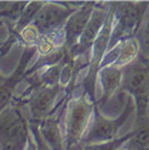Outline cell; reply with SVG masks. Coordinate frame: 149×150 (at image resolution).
<instances>
[{
    "instance_id": "7",
    "label": "cell",
    "mask_w": 149,
    "mask_h": 150,
    "mask_svg": "<svg viewBox=\"0 0 149 150\" xmlns=\"http://www.w3.org/2000/svg\"><path fill=\"white\" fill-rule=\"evenodd\" d=\"M145 7V4L143 5H132V4H125L121 6L119 12V23L116 30L113 33V39H120L123 36H126L130 34L139 21V18L142 16V12Z\"/></svg>"
},
{
    "instance_id": "11",
    "label": "cell",
    "mask_w": 149,
    "mask_h": 150,
    "mask_svg": "<svg viewBox=\"0 0 149 150\" xmlns=\"http://www.w3.org/2000/svg\"><path fill=\"white\" fill-rule=\"evenodd\" d=\"M119 51L120 52L118 53V57L115 59L116 67L124 65L128 62H131L135 58V56L137 54V45L135 44L133 40H127L124 42V45L120 47Z\"/></svg>"
},
{
    "instance_id": "15",
    "label": "cell",
    "mask_w": 149,
    "mask_h": 150,
    "mask_svg": "<svg viewBox=\"0 0 149 150\" xmlns=\"http://www.w3.org/2000/svg\"><path fill=\"white\" fill-rule=\"evenodd\" d=\"M123 143V139H116V140H110L108 144H101V145H94L91 148H87L86 150H113L115 148H118L120 144Z\"/></svg>"
},
{
    "instance_id": "12",
    "label": "cell",
    "mask_w": 149,
    "mask_h": 150,
    "mask_svg": "<svg viewBox=\"0 0 149 150\" xmlns=\"http://www.w3.org/2000/svg\"><path fill=\"white\" fill-rule=\"evenodd\" d=\"M120 75L121 74L116 68H108L104 70V73H102V83H103L104 91L107 93L113 92L119 85Z\"/></svg>"
},
{
    "instance_id": "18",
    "label": "cell",
    "mask_w": 149,
    "mask_h": 150,
    "mask_svg": "<svg viewBox=\"0 0 149 150\" xmlns=\"http://www.w3.org/2000/svg\"><path fill=\"white\" fill-rule=\"evenodd\" d=\"M147 39H148V42H149V24L147 27Z\"/></svg>"
},
{
    "instance_id": "3",
    "label": "cell",
    "mask_w": 149,
    "mask_h": 150,
    "mask_svg": "<svg viewBox=\"0 0 149 150\" xmlns=\"http://www.w3.org/2000/svg\"><path fill=\"white\" fill-rule=\"evenodd\" d=\"M90 107L86 100L79 99L70 103L67 112L66 121V132H67V143L70 146L80 139L82 132L85 131L89 116H90Z\"/></svg>"
},
{
    "instance_id": "2",
    "label": "cell",
    "mask_w": 149,
    "mask_h": 150,
    "mask_svg": "<svg viewBox=\"0 0 149 150\" xmlns=\"http://www.w3.org/2000/svg\"><path fill=\"white\" fill-rule=\"evenodd\" d=\"M72 11L64 5L60 4H44L35 15L32 24L38 29L41 35L58 29L60 25L68 20Z\"/></svg>"
},
{
    "instance_id": "4",
    "label": "cell",
    "mask_w": 149,
    "mask_h": 150,
    "mask_svg": "<svg viewBox=\"0 0 149 150\" xmlns=\"http://www.w3.org/2000/svg\"><path fill=\"white\" fill-rule=\"evenodd\" d=\"M35 47H28L23 52L21 61L18 63L16 70L5 79V81L0 85V111H3L10 103L13 100V96L16 92V87L20 83V81L24 78L28 63L32 59L35 53Z\"/></svg>"
},
{
    "instance_id": "17",
    "label": "cell",
    "mask_w": 149,
    "mask_h": 150,
    "mask_svg": "<svg viewBox=\"0 0 149 150\" xmlns=\"http://www.w3.org/2000/svg\"><path fill=\"white\" fill-rule=\"evenodd\" d=\"M5 79H6V78L4 76V75H3L1 73H0V85H1V83H3L4 81H5Z\"/></svg>"
},
{
    "instance_id": "10",
    "label": "cell",
    "mask_w": 149,
    "mask_h": 150,
    "mask_svg": "<svg viewBox=\"0 0 149 150\" xmlns=\"http://www.w3.org/2000/svg\"><path fill=\"white\" fill-rule=\"evenodd\" d=\"M148 81V70L143 67H135L126 79V86L130 91L142 93Z\"/></svg>"
},
{
    "instance_id": "5",
    "label": "cell",
    "mask_w": 149,
    "mask_h": 150,
    "mask_svg": "<svg viewBox=\"0 0 149 150\" xmlns=\"http://www.w3.org/2000/svg\"><path fill=\"white\" fill-rule=\"evenodd\" d=\"M57 95H58L57 85L40 87L38 91H35L33 97L29 100V114H31L29 122H34V124L41 122L45 119L46 114L51 110Z\"/></svg>"
},
{
    "instance_id": "6",
    "label": "cell",
    "mask_w": 149,
    "mask_h": 150,
    "mask_svg": "<svg viewBox=\"0 0 149 150\" xmlns=\"http://www.w3.org/2000/svg\"><path fill=\"white\" fill-rule=\"evenodd\" d=\"M130 112H131V109L127 108L124 111V114L119 119L96 120L89 131V133L86 136V140L87 142H106V140H109L110 142V140H113V138L118 133L119 128L121 127V125L127 120Z\"/></svg>"
},
{
    "instance_id": "9",
    "label": "cell",
    "mask_w": 149,
    "mask_h": 150,
    "mask_svg": "<svg viewBox=\"0 0 149 150\" xmlns=\"http://www.w3.org/2000/svg\"><path fill=\"white\" fill-rule=\"evenodd\" d=\"M106 20H107V15L103 11H98V12L92 13L89 18V22L85 27V29H84L82 34L78 39L79 40L78 47H87L97 38V34H99L98 32L102 28V25L104 24Z\"/></svg>"
},
{
    "instance_id": "8",
    "label": "cell",
    "mask_w": 149,
    "mask_h": 150,
    "mask_svg": "<svg viewBox=\"0 0 149 150\" xmlns=\"http://www.w3.org/2000/svg\"><path fill=\"white\" fill-rule=\"evenodd\" d=\"M91 7L92 4L82 6L79 11L72 13L63 27L64 35H66V40L68 42H75L80 35L82 34L84 29L89 22V18L91 16Z\"/></svg>"
},
{
    "instance_id": "16",
    "label": "cell",
    "mask_w": 149,
    "mask_h": 150,
    "mask_svg": "<svg viewBox=\"0 0 149 150\" xmlns=\"http://www.w3.org/2000/svg\"><path fill=\"white\" fill-rule=\"evenodd\" d=\"M24 150H36V146H35V143H34V139L32 136H29V139L27 142V145L24 148Z\"/></svg>"
},
{
    "instance_id": "1",
    "label": "cell",
    "mask_w": 149,
    "mask_h": 150,
    "mask_svg": "<svg viewBox=\"0 0 149 150\" xmlns=\"http://www.w3.org/2000/svg\"><path fill=\"white\" fill-rule=\"evenodd\" d=\"M29 136V120L23 104L20 99H13L0 111V150H24Z\"/></svg>"
},
{
    "instance_id": "13",
    "label": "cell",
    "mask_w": 149,
    "mask_h": 150,
    "mask_svg": "<svg viewBox=\"0 0 149 150\" xmlns=\"http://www.w3.org/2000/svg\"><path fill=\"white\" fill-rule=\"evenodd\" d=\"M132 150H144L149 146V124L139 128L130 142Z\"/></svg>"
},
{
    "instance_id": "14",
    "label": "cell",
    "mask_w": 149,
    "mask_h": 150,
    "mask_svg": "<svg viewBox=\"0 0 149 150\" xmlns=\"http://www.w3.org/2000/svg\"><path fill=\"white\" fill-rule=\"evenodd\" d=\"M41 38V34L38 32V29L31 23L28 24L24 29L20 33L18 39H22L24 44H27L29 47H35V45L38 44L39 39Z\"/></svg>"
}]
</instances>
